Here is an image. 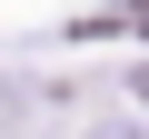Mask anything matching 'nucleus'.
<instances>
[{
  "label": "nucleus",
  "instance_id": "f257e3e1",
  "mask_svg": "<svg viewBox=\"0 0 149 139\" xmlns=\"http://www.w3.org/2000/svg\"><path fill=\"white\" fill-rule=\"evenodd\" d=\"M129 90H139V99H149V70H139V80H129Z\"/></svg>",
  "mask_w": 149,
  "mask_h": 139
}]
</instances>
